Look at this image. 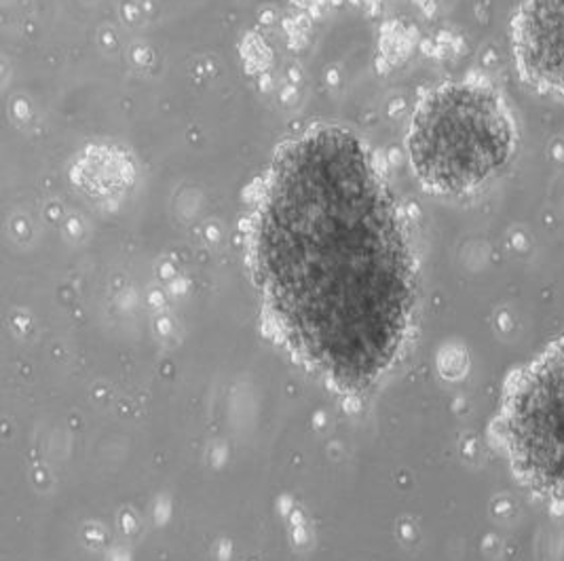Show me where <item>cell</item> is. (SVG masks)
I'll use <instances>...</instances> for the list:
<instances>
[{
	"label": "cell",
	"instance_id": "cell-2",
	"mask_svg": "<svg viewBox=\"0 0 564 561\" xmlns=\"http://www.w3.org/2000/svg\"><path fill=\"white\" fill-rule=\"evenodd\" d=\"M520 133L503 96L487 82H446L412 112L406 153L412 174L440 197H465L501 178Z\"/></svg>",
	"mask_w": 564,
	"mask_h": 561
},
{
	"label": "cell",
	"instance_id": "cell-3",
	"mask_svg": "<svg viewBox=\"0 0 564 561\" xmlns=\"http://www.w3.org/2000/svg\"><path fill=\"white\" fill-rule=\"evenodd\" d=\"M495 433L516 480L564 513V338L510 378Z\"/></svg>",
	"mask_w": 564,
	"mask_h": 561
},
{
	"label": "cell",
	"instance_id": "cell-1",
	"mask_svg": "<svg viewBox=\"0 0 564 561\" xmlns=\"http://www.w3.org/2000/svg\"><path fill=\"white\" fill-rule=\"evenodd\" d=\"M260 294L290 349L343 391L383 378L414 310L411 245L372 156L311 129L273 161L254 222Z\"/></svg>",
	"mask_w": 564,
	"mask_h": 561
},
{
	"label": "cell",
	"instance_id": "cell-4",
	"mask_svg": "<svg viewBox=\"0 0 564 561\" xmlns=\"http://www.w3.org/2000/svg\"><path fill=\"white\" fill-rule=\"evenodd\" d=\"M520 82L539 98H564V0H520L510 20Z\"/></svg>",
	"mask_w": 564,
	"mask_h": 561
}]
</instances>
